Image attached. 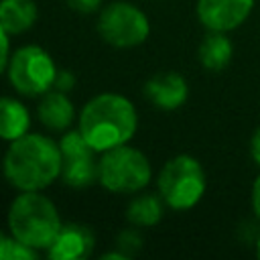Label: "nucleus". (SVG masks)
Masks as SVG:
<instances>
[{"label":"nucleus","mask_w":260,"mask_h":260,"mask_svg":"<svg viewBox=\"0 0 260 260\" xmlns=\"http://www.w3.org/2000/svg\"><path fill=\"white\" fill-rule=\"evenodd\" d=\"M65 2L77 14H93L100 12L104 6V0H65Z\"/></svg>","instance_id":"nucleus-19"},{"label":"nucleus","mask_w":260,"mask_h":260,"mask_svg":"<svg viewBox=\"0 0 260 260\" xmlns=\"http://www.w3.org/2000/svg\"><path fill=\"white\" fill-rule=\"evenodd\" d=\"M39 18V6L35 0H0V24L10 32V37H18L28 32Z\"/></svg>","instance_id":"nucleus-16"},{"label":"nucleus","mask_w":260,"mask_h":260,"mask_svg":"<svg viewBox=\"0 0 260 260\" xmlns=\"http://www.w3.org/2000/svg\"><path fill=\"white\" fill-rule=\"evenodd\" d=\"M73 87H75V75L69 69H59L57 77H55V89H61V91L69 93Z\"/></svg>","instance_id":"nucleus-21"},{"label":"nucleus","mask_w":260,"mask_h":260,"mask_svg":"<svg viewBox=\"0 0 260 260\" xmlns=\"http://www.w3.org/2000/svg\"><path fill=\"white\" fill-rule=\"evenodd\" d=\"M4 236H6V234H4V232H2V230H0V240H2V238H4Z\"/></svg>","instance_id":"nucleus-26"},{"label":"nucleus","mask_w":260,"mask_h":260,"mask_svg":"<svg viewBox=\"0 0 260 260\" xmlns=\"http://www.w3.org/2000/svg\"><path fill=\"white\" fill-rule=\"evenodd\" d=\"M57 142L63 156L61 181L71 189H85L98 183L100 152L89 146L79 128H69L61 132V138Z\"/></svg>","instance_id":"nucleus-8"},{"label":"nucleus","mask_w":260,"mask_h":260,"mask_svg":"<svg viewBox=\"0 0 260 260\" xmlns=\"http://www.w3.org/2000/svg\"><path fill=\"white\" fill-rule=\"evenodd\" d=\"M165 207L167 203L162 201V197L150 191H138L134 193V197L130 199V203L126 205V221L130 225L136 228H154L162 221L165 215Z\"/></svg>","instance_id":"nucleus-15"},{"label":"nucleus","mask_w":260,"mask_h":260,"mask_svg":"<svg viewBox=\"0 0 260 260\" xmlns=\"http://www.w3.org/2000/svg\"><path fill=\"white\" fill-rule=\"evenodd\" d=\"M197 59L201 67L207 71H213V73L223 71L234 59V43L230 41L228 32L207 30L199 43Z\"/></svg>","instance_id":"nucleus-14"},{"label":"nucleus","mask_w":260,"mask_h":260,"mask_svg":"<svg viewBox=\"0 0 260 260\" xmlns=\"http://www.w3.org/2000/svg\"><path fill=\"white\" fill-rule=\"evenodd\" d=\"M250 156L260 167V126L254 130V134L250 138Z\"/></svg>","instance_id":"nucleus-23"},{"label":"nucleus","mask_w":260,"mask_h":260,"mask_svg":"<svg viewBox=\"0 0 260 260\" xmlns=\"http://www.w3.org/2000/svg\"><path fill=\"white\" fill-rule=\"evenodd\" d=\"M254 248H256V256L260 258V234L256 236V242H254Z\"/></svg>","instance_id":"nucleus-25"},{"label":"nucleus","mask_w":260,"mask_h":260,"mask_svg":"<svg viewBox=\"0 0 260 260\" xmlns=\"http://www.w3.org/2000/svg\"><path fill=\"white\" fill-rule=\"evenodd\" d=\"M93 248L95 234L89 225L79 221H65L45 254L51 260H83L91 256Z\"/></svg>","instance_id":"nucleus-10"},{"label":"nucleus","mask_w":260,"mask_h":260,"mask_svg":"<svg viewBox=\"0 0 260 260\" xmlns=\"http://www.w3.org/2000/svg\"><path fill=\"white\" fill-rule=\"evenodd\" d=\"M152 181V165L148 156L128 144L110 148L100 154L98 183L116 195H134L144 191Z\"/></svg>","instance_id":"nucleus-5"},{"label":"nucleus","mask_w":260,"mask_h":260,"mask_svg":"<svg viewBox=\"0 0 260 260\" xmlns=\"http://www.w3.org/2000/svg\"><path fill=\"white\" fill-rule=\"evenodd\" d=\"M77 110L73 106V102L69 100L67 91L61 89H49L47 93H43L39 98L37 104V118L39 122L51 130V132H65L73 126V122L77 120Z\"/></svg>","instance_id":"nucleus-12"},{"label":"nucleus","mask_w":260,"mask_h":260,"mask_svg":"<svg viewBox=\"0 0 260 260\" xmlns=\"http://www.w3.org/2000/svg\"><path fill=\"white\" fill-rule=\"evenodd\" d=\"M10 32H6V28L0 24V75L6 73V67H8V61H10Z\"/></svg>","instance_id":"nucleus-20"},{"label":"nucleus","mask_w":260,"mask_h":260,"mask_svg":"<svg viewBox=\"0 0 260 260\" xmlns=\"http://www.w3.org/2000/svg\"><path fill=\"white\" fill-rule=\"evenodd\" d=\"M250 203H252V211L256 215V219L260 221V175L254 179L252 183V193H250Z\"/></svg>","instance_id":"nucleus-22"},{"label":"nucleus","mask_w":260,"mask_h":260,"mask_svg":"<svg viewBox=\"0 0 260 260\" xmlns=\"http://www.w3.org/2000/svg\"><path fill=\"white\" fill-rule=\"evenodd\" d=\"M116 248L120 252H124L128 258H132L140 248H142V236L138 234V228H124L118 236H116Z\"/></svg>","instance_id":"nucleus-18"},{"label":"nucleus","mask_w":260,"mask_h":260,"mask_svg":"<svg viewBox=\"0 0 260 260\" xmlns=\"http://www.w3.org/2000/svg\"><path fill=\"white\" fill-rule=\"evenodd\" d=\"M39 256L37 250L22 244L12 234H6L0 240V260H35Z\"/></svg>","instance_id":"nucleus-17"},{"label":"nucleus","mask_w":260,"mask_h":260,"mask_svg":"<svg viewBox=\"0 0 260 260\" xmlns=\"http://www.w3.org/2000/svg\"><path fill=\"white\" fill-rule=\"evenodd\" d=\"M8 234L37 252H45L63 225L57 205L43 191H18L6 213Z\"/></svg>","instance_id":"nucleus-3"},{"label":"nucleus","mask_w":260,"mask_h":260,"mask_svg":"<svg viewBox=\"0 0 260 260\" xmlns=\"http://www.w3.org/2000/svg\"><path fill=\"white\" fill-rule=\"evenodd\" d=\"M146 100L165 112L179 110L189 98V83L177 71H158L144 83Z\"/></svg>","instance_id":"nucleus-11"},{"label":"nucleus","mask_w":260,"mask_h":260,"mask_svg":"<svg viewBox=\"0 0 260 260\" xmlns=\"http://www.w3.org/2000/svg\"><path fill=\"white\" fill-rule=\"evenodd\" d=\"M254 4L256 0H197L195 14L205 30L232 32L248 20Z\"/></svg>","instance_id":"nucleus-9"},{"label":"nucleus","mask_w":260,"mask_h":260,"mask_svg":"<svg viewBox=\"0 0 260 260\" xmlns=\"http://www.w3.org/2000/svg\"><path fill=\"white\" fill-rule=\"evenodd\" d=\"M102 258H104V260H128V256H126L124 252H120L118 248L112 250V252H104Z\"/></svg>","instance_id":"nucleus-24"},{"label":"nucleus","mask_w":260,"mask_h":260,"mask_svg":"<svg viewBox=\"0 0 260 260\" xmlns=\"http://www.w3.org/2000/svg\"><path fill=\"white\" fill-rule=\"evenodd\" d=\"M30 110L12 95H0V140L12 142L30 132Z\"/></svg>","instance_id":"nucleus-13"},{"label":"nucleus","mask_w":260,"mask_h":260,"mask_svg":"<svg viewBox=\"0 0 260 260\" xmlns=\"http://www.w3.org/2000/svg\"><path fill=\"white\" fill-rule=\"evenodd\" d=\"M98 35L114 49H134L150 37V20L136 4L114 0L98 12Z\"/></svg>","instance_id":"nucleus-7"},{"label":"nucleus","mask_w":260,"mask_h":260,"mask_svg":"<svg viewBox=\"0 0 260 260\" xmlns=\"http://www.w3.org/2000/svg\"><path fill=\"white\" fill-rule=\"evenodd\" d=\"M77 128L100 154L128 144L138 130L136 106L118 91H102L89 98L77 114Z\"/></svg>","instance_id":"nucleus-2"},{"label":"nucleus","mask_w":260,"mask_h":260,"mask_svg":"<svg viewBox=\"0 0 260 260\" xmlns=\"http://www.w3.org/2000/svg\"><path fill=\"white\" fill-rule=\"evenodd\" d=\"M57 63L47 49L37 43H28L12 51L6 77L10 87L22 98H41L55 87Z\"/></svg>","instance_id":"nucleus-6"},{"label":"nucleus","mask_w":260,"mask_h":260,"mask_svg":"<svg viewBox=\"0 0 260 260\" xmlns=\"http://www.w3.org/2000/svg\"><path fill=\"white\" fill-rule=\"evenodd\" d=\"M63 156L59 142L41 132H28L8 142L2 175L16 191H45L61 179Z\"/></svg>","instance_id":"nucleus-1"},{"label":"nucleus","mask_w":260,"mask_h":260,"mask_svg":"<svg viewBox=\"0 0 260 260\" xmlns=\"http://www.w3.org/2000/svg\"><path fill=\"white\" fill-rule=\"evenodd\" d=\"M205 189V169L191 154H175L156 175V191L173 211L193 209L203 199Z\"/></svg>","instance_id":"nucleus-4"}]
</instances>
